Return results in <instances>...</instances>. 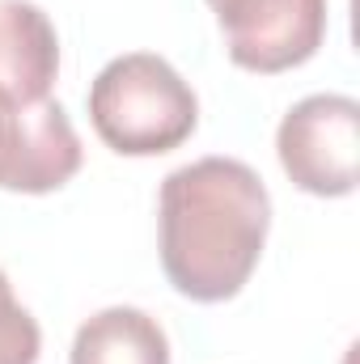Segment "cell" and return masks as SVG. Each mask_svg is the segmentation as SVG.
I'll return each instance as SVG.
<instances>
[{"label":"cell","instance_id":"4","mask_svg":"<svg viewBox=\"0 0 360 364\" xmlns=\"http://www.w3.org/2000/svg\"><path fill=\"white\" fill-rule=\"evenodd\" d=\"M225 51L246 73H288L318 55L327 38V0H208Z\"/></svg>","mask_w":360,"mask_h":364},{"label":"cell","instance_id":"7","mask_svg":"<svg viewBox=\"0 0 360 364\" xmlns=\"http://www.w3.org/2000/svg\"><path fill=\"white\" fill-rule=\"evenodd\" d=\"M68 364H170V339L144 309L110 305L81 322Z\"/></svg>","mask_w":360,"mask_h":364},{"label":"cell","instance_id":"3","mask_svg":"<svg viewBox=\"0 0 360 364\" xmlns=\"http://www.w3.org/2000/svg\"><path fill=\"white\" fill-rule=\"evenodd\" d=\"M275 153L292 186L305 195L339 199L356 191L360 161V106L348 93L301 97L275 132Z\"/></svg>","mask_w":360,"mask_h":364},{"label":"cell","instance_id":"8","mask_svg":"<svg viewBox=\"0 0 360 364\" xmlns=\"http://www.w3.org/2000/svg\"><path fill=\"white\" fill-rule=\"evenodd\" d=\"M43 331L30 309L13 296L9 275L0 272V364H38Z\"/></svg>","mask_w":360,"mask_h":364},{"label":"cell","instance_id":"2","mask_svg":"<svg viewBox=\"0 0 360 364\" xmlns=\"http://www.w3.org/2000/svg\"><path fill=\"white\" fill-rule=\"evenodd\" d=\"M90 123L119 157H162L199 123L195 90L153 51L110 60L90 85Z\"/></svg>","mask_w":360,"mask_h":364},{"label":"cell","instance_id":"1","mask_svg":"<svg viewBox=\"0 0 360 364\" xmlns=\"http://www.w3.org/2000/svg\"><path fill=\"white\" fill-rule=\"evenodd\" d=\"M162 267L182 296L216 305L246 288L271 229V195L238 157L174 170L157 195Z\"/></svg>","mask_w":360,"mask_h":364},{"label":"cell","instance_id":"6","mask_svg":"<svg viewBox=\"0 0 360 364\" xmlns=\"http://www.w3.org/2000/svg\"><path fill=\"white\" fill-rule=\"evenodd\" d=\"M60 77V38L51 17L30 0H0V93L43 102Z\"/></svg>","mask_w":360,"mask_h":364},{"label":"cell","instance_id":"5","mask_svg":"<svg viewBox=\"0 0 360 364\" xmlns=\"http://www.w3.org/2000/svg\"><path fill=\"white\" fill-rule=\"evenodd\" d=\"M81 136L55 97L17 102L0 93V191H60L81 170Z\"/></svg>","mask_w":360,"mask_h":364}]
</instances>
